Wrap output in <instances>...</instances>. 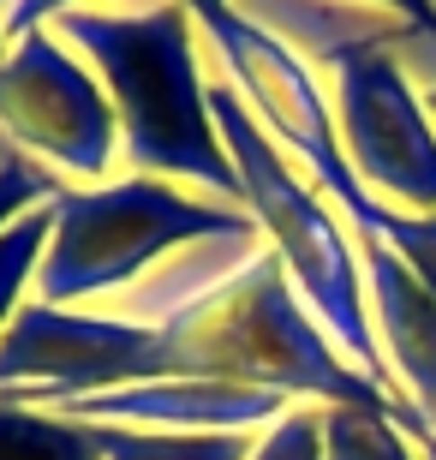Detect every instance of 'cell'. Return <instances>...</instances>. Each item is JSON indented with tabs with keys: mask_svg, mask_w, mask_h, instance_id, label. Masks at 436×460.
I'll return each mask as SVG.
<instances>
[{
	"mask_svg": "<svg viewBox=\"0 0 436 460\" xmlns=\"http://www.w3.org/2000/svg\"><path fill=\"white\" fill-rule=\"evenodd\" d=\"M209 239H263L252 209L185 198L168 180L132 173L114 186H85L54 198V239L36 270L42 305H72L96 293L138 288V275L156 270L168 252H191Z\"/></svg>",
	"mask_w": 436,
	"mask_h": 460,
	"instance_id": "obj_4",
	"label": "cell"
},
{
	"mask_svg": "<svg viewBox=\"0 0 436 460\" xmlns=\"http://www.w3.org/2000/svg\"><path fill=\"white\" fill-rule=\"evenodd\" d=\"M424 108H431V119H436V84H424Z\"/></svg>",
	"mask_w": 436,
	"mask_h": 460,
	"instance_id": "obj_18",
	"label": "cell"
},
{
	"mask_svg": "<svg viewBox=\"0 0 436 460\" xmlns=\"http://www.w3.org/2000/svg\"><path fill=\"white\" fill-rule=\"evenodd\" d=\"M102 460H252V437H191V430L96 425Z\"/></svg>",
	"mask_w": 436,
	"mask_h": 460,
	"instance_id": "obj_10",
	"label": "cell"
},
{
	"mask_svg": "<svg viewBox=\"0 0 436 460\" xmlns=\"http://www.w3.org/2000/svg\"><path fill=\"white\" fill-rule=\"evenodd\" d=\"M0 132H13L18 150L49 162V173H72L90 186L120 162L114 102L54 31L13 42L0 60Z\"/></svg>",
	"mask_w": 436,
	"mask_h": 460,
	"instance_id": "obj_6",
	"label": "cell"
},
{
	"mask_svg": "<svg viewBox=\"0 0 436 460\" xmlns=\"http://www.w3.org/2000/svg\"><path fill=\"white\" fill-rule=\"evenodd\" d=\"M0 460H102V430L0 394Z\"/></svg>",
	"mask_w": 436,
	"mask_h": 460,
	"instance_id": "obj_9",
	"label": "cell"
},
{
	"mask_svg": "<svg viewBox=\"0 0 436 460\" xmlns=\"http://www.w3.org/2000/svg\"><path fill=\"white\" fill-rule=\"evenodd\" d=\"M370 6H388V13L401 18L406 31L424 36V42L436 49V0H370Z\"/></svg>",
	"mask_w": 436,
	"mask_h": 460,
	"instance_id": "obj_16",
	"label": "cell"
},
{
	"mask_svg": "<svg viewBox=\"0 0 436 460\" xmlns=\"http://www.w3.org/2000/svg\"><path fill=\"white\" fill-rule=\"evenodd\" d=\"M180 6H185V13H191V6H198V0H180Z\"/></svg>",
	"mask_w": 436,
	"mask_h": 460,
	"instance_id": "obj_22",
	"label": "cell"
},
{
	"mask_svg": "<svg viewBox=\"0 0 436 460\" xmlns=\"http://www.w3.org/2000/svg\"><path fill=\"white\" fill-rule=\"evenodd\" d=\"M49 412H60V419H85V425L245 437V430H269L275 419H287V412H293V394L252 389V383H209V376H185V383H132V389L54 401Z\"/></svg>",
	"mask_w": 436,
	"mask_h": 460,
	"instance_id": "obj_7",
	"label": "cell"
},
{
	"mask_svg": "<svg viewBox=\"0 0 436 460\" xmlns=\"http://www.w3.org/2000/svg\"><path fill=\"white\" fill-rule=\"evenodd\" d=\"M359 270H365V305L370 323L383 329V358L424 412L436 407V293L383 239H359Z\"/></svg>",
	"mask_w": 436,
	"mask_h": 460,
	"instance_id": "obj_8",
	"label": "cell"
},
{
	"mask_svg": "<svg viewBox=\"0 0 436 460\" xmlns=\"http://www.w3.org/2000/svg\"><path fill=\"white\" fill-rule=\"evenodd\" d=\"M323 460H419V448L383 412L323 407Z\"/></svg>",
	"mask_w": 436,
	"mask_h": 460,
	"instance_id": "obj_11",
	"label": "cell"
},
{
	"mask_svg": "<svg viewBox=\"0 0 436 460\" xmlns=\"http://www.w3.org/2000/svg\"><path fill=\"white\" fill-rule=\"evenodd\" d=\"M424 419H431V430H436V407H431V412H424Z\"/></svg>",
	"mask_w": 436,
	"mask_h": 460,
	"instance_id": "obj_21",
	"label": "cell"
},
{
	"mask_svg": "<svg viewBox=\"0 0 436 460\" xmlns=\"http://www.w3.org/2000/svg\"><path fill=\"white\" fill-rule=\"evenodd\" d=\"M6 13H13V0H0V18H6Z\"/></svg>",
	"mask_w": 436,
	"mask_h": 460,
	"instance_id": "obj_20",
	"label": "cell"
},
{
	"mask_svg": "<svg viewBox=\"0 0 436 460\" xmlns=\"http://www.w3.org/2000/svg\"><path fill=\"white\" fill-rule=\"evenodd\" d=\"M49 239H54V204L24 209V216L0 234V335H6V323L18 317V293L31 288L36 270H42Z\"/></svg>",
	"mask_w": 436,
	"mask_h": 460,
	"instance_id": "obj_12",
	"label": "cell"
},
{
	"mask_svg": "<svg viewBox=\"0 0 436 460\" xmlns=\"http://www.w3.org/2000/svg\"><path fill=\"white\" fill-rule=\"evenodd\" d=\"M209 114H216V132H221V144H227V155H234L239 180H245V209H252V222L269 234L287 281L299 288L305 311L317 317L323 335H329L377 389H388L401 407H419V401L395 383L388 358L377 353V329H370V305H365V270H359V239H347V227L329 216V204L293 173L281 144L257 126V114L239 102V90L227 84V78L209 84Z\"/></svg>",
	"mask_w": 436,
	"mask_h": 460,
	"instance_id": "obj_3",
	"label": "cell"
},
{
	"mask_svg": "<svg viewBox=\"0 0 436 460\" xmlns=\"http://www.w3.org/2000/svg\"><path fill=\"white\" fill-rule=\"evenodd\" d=\"M6 49H13V42H6V31H0V60H6Z\"/></svg>",
	"mask_w": 436,
	"mask_h": 460,
	"instance_id": "obj_19",
	"label": "cell"
},
{
	"mask_svg": "<svg viewBox=\"0 0 436 460\" xmlns=\"http://www.w3.org/2000/svg\"><path fill=\"white\" fill-rule=\"evenodd\" d=\"M60 191H67L60 173H49L42 162H31V155H18V150H0V234H6L24 209L54 204Z\"/></svg>",
	"mask_w": 436,
	"mask_h": 460,
	"instance_id": "obj_13",
	"label": "cell"
},
{
	"mask_svg": "<svg viewBox=\"0 0 436 460\" xmlns=\"http://www.w3.org/2000/svg\"><path fill=\"white\" fill-rule=\"evenodd\" d=\"M78 6H96V0H13L0 31H6V42H24V36H36L42 24H54L60 13H78Z\"/></svg>",
	"mask_w": 436,
	"mask_h": 460,
	"instance_id": "obj_15",
	"label": "cell"
},
{
	"mask_svg": "<svg viewBox=\"0 0 436 460\" xmlns=\"http://www.w3.org/2000/svg\"><path fill=\"white\" fill-rule=\"evenodd\" d=\"M323 54L335 66V132L359 186L388 198V209L436 216V119L388 36H335Z\"/></svg>",
	"mask_w": 436,
	"mask_h": 460,
	"instance_id": "obj_5",
	"label": "cell"
},
{
	"mask_svg": "<svg viewBox=\"0 0 436 460\" xmlns=\"http://www.w3.org/2000/svg\"><path fill=\"white\" fill-rule=\"evenodd\" d=\"M419 460H436V430H431V437L419 443Z\"/></svg>",
	"mask_w": 436,
	"mask_h": 460,
	"instance_id": "obj_17",
	"label": "cell"
},
{
	"mask_svg": "<svg viewBox=\"0 0 436 460\" xmlns=\"http://www.w3.org/2000/svg\"><path fill=\"white\" fill-rule=\"evenodd\" d=\"M252 460H323V407H293L252 443Z\"/></svg>",
	"mask_w": 436,
	"mask_h": 460,
	"instance_id": "obj_14",
	"label": "cell"
},
{
	"mask_svg": "<svg viewBox=\"0 0 436 460\" xmlns=\"http://www.w3.org/2000/svg\"><path fill=\"white\" fill-rule=\"evenodd\" d=\"M54 36L102 78L120 114V150L150 180H198L216 204H245L234 155L209 114V78L198 66L191 13L156 0L144 13H78L54 18Z\"/></svg>",
	"mask_w": 436,
	"mask_h": 460,
	"instance_id": "obj_2",
	"label": "cell"
},
{
	"mask_svg": "<svg viewBox=\"0 0 436 460\" xmlns=\"http://www.w3.org/2000/svg\"><path fill=\"white\" fill-rule=\"evenodd\" d=\"M126 317L162 335L174 383H185V376L252 383V389H275L293 401L383 412L413 437V448L431 437V419L419 407H401L352 358L335 353L323 323L305 311L299 288L287 281L275 245H263V239H234L227 257H209L191 245V257H180L174 270L150 275L132 293Z\"/></svg>",
	"mask_w": 436,
	"mask_h": 460,
	"instance_id": "obj_1",
	"label": "cell"
}]
</instances>
